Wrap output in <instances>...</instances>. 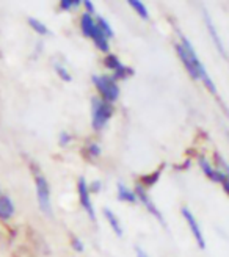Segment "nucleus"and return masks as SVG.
<instances>
[{
	"label": "nucleus",
	"instance_id": "obj_1",
	"mask_svg": "<svg viewBox=\"0 0 229 257\" xmlns=\"http://www.w3.org/2000/svg\"><path fill=\"white\" fill-rule=\"evenodd\" d=\"M179 36H181V40H182V44H181V46L185 49V52L188 54L190 60L193 61L195 68H196V72H198V75H199V79H201L202 82H204V85L209 88V91H210L212 94H217V88H215V85H213V82H212V79H210V75L207 74L206 68L202 66V63L199 61V58H198V55H196V52H195L193 46L190 44V41L187 40L185 36H182L181 33H179Z\"/></svg>",
	"mask_w": 229,
	"mask_h": 257
},
{
	"label": "nucleus",
	"instance_id": "obj_2",
	"mask_svg": "<svg viewBox=\"0 0 229 257\" xmlns=\"http://www.w3.org/2000/svg\"><path fill=\"white\" fill-rule=\"evenodd\" d=\"M93 127L96 131H102L113 114V105L104 99H93Z\"/></svg>",
	"mask_w": 229,
	"mask_h": 257
},
{
	"label": "nucleus",
	"instance_id": "obj_3",
	"mask_svg": "<svg viewBox=\"0 0 229 257\" xmlns=\"http://www.w3.org/2000/svg\"><path fill=\"white\" fill-rule=\"evenodd\" d=\"M93 82L97 88V91L100 93V96L104 97V100L107 102H114L120 97V88L117 85V82L113 80V77L108 75H94Z\"/></svg>",
	"mask_w": 229,
	"mask_h": 257
},
{
	"label": "nucleus",
	"instance_id": "obj_4",
	"mask_svg": "<svg viewBox=\"0 0 229 257\" xmlns=\"http://www.w3.org/2000/svg\"><path fill=\"white\" fill-rule=\"evenodd\" d=\"M36 182V198H38V205H40L41 212L50 215L52 209H50V188L46 181V177L43 176H36L35 179Z\"/></svg>",
	"mask_w": 229,
	"mask_h": 257
},
{
	"label": "nucleus",
	"instance_id": "obj_5",
	"mask_svg": "<svg viewBox=\"0 0 229 257\" xmlns=\"http://www.w3.org/2000/svg\"><path fill=\"white\" fill-rule=\"evenodd\" d=\"M77 191H79V201L82 204V207L86 210L88 216L91 218L94 221L96 220V213H94V209L91 205V199H90V190H88V184L83 177L79 179V184H77Z\"/></svg>",
	"mask_w": 229,
	"mask_h": 257
},
{
	"label": "nucleus",
	"instance_id": "obj_6",
	"mask_svg": "<svg viewBox=\"0 0 229 257\" xmlns=\"http://www.w3.org/2000/svg\"><path fill=\"white\" fill-rule=\"evenodd\" d=\"M182 215H184V218H185V221H187L190 230H192L193 237L196 238L198 246H199L201 249H204V248H206V241H204V237H202V232H201V229H199V224H198V221H196V218L193 216V213L190 212L187 207L182 209Z\"/></svg>",
	"mask_w": 229,
	"mask_h": 257
},
{
	"label": "nucleus",
	"instance_id": "obj_7",
	"mask_svg": "<svg viewBox=\"0 0 229 257\" xmlns=\"http://www.w3.org/2000/svg\"><path fill=\"white\" fill-rule=\"evenodd\" d=\"M134 193H137V195L135 196H138V199L140 201H142V204L145 205V207L152 213V215H154L156 218H157V220L162 223V224H165V221H163V216H162V213H160V210L156 207V205L154 204H152V201L149 199V196L146 195V191L142 188V185H137V188H135V191Z\"/></svg>",
	"mask_w": 229,
	"mask_h": 257
},
{
	"label": "nucleus",
	"instance_id": "obj_8",
	"mask_svg": "<svg viewBox=\"0 0 229 257\" xmlns=\"http://www.w3.org/2000/svg\"><path fill=\"white\" fill-rule=\"evenodd\" d=\"M176 52H177V55H179V58L182 60L184 66H185V69H187V72H188L190 75H192V79L198 80V79H199V75H198V72H196V68H195L193 61L190 60L188 54L185 52V49H184L181 44H176Z\"/></svg>",
	"mask_w": 229,
	"mask_h": 257
},
{
	"label": "nucleus",
	"instance_id": "obj_9",
	"mask_svg": "<svg viewBox=\"0 0 229 257\" xmlns=\"http://www.w3.org/2000/svg\"><path fill=\"white\" fill-rule=\"evenodd\" d=\"M15 213V204H13L11 198L2 196L0 198V218L2 220H10Z\"/></svg>",
	"mask_w": 229,
	"mask_h": 257
},
{
	"label": "nucleus",
	"instance_id": "obj_10",
	"mask_svg": "<svg viewBox=\"0 0 229 257\" xmlns=\"http://www.w3.org/2000/svg\"><path fill=\"white\" fill-rule=\"evenodd\" d=\"M90 36L94 40V44L97 46L99 50H102V52H108V41H107V38H105V35L102 32H100L96 27V25H94V29H93Z\"/></svg>",
	"mask_w": 229,
	"mask_h": 257
},
{
	"label": "nucleus",
	"instance_id": "obj_11",
	"mask_svg": "<svg viewBox=\"0 0 229 257\" xmlns=\"http://www.w3.org/2000/svg\"><path fill=\"white\" fill-rule=\"evenodd\" d=\"M206 24H207V30H209V33H210V36H212V40H213V44L217 46V49L220 50V54L223 55V57H226V50H224V46H223V43L220 41V36L217 35V32H215V27H213V24H212V21H210V18L206 15Z\"/></svg>",
	"mask_w": 229,
	"mask_h": 257
},
{
	"label": "nucleus",
	"instance_id": "obj_12",
	"mask_svg": "<svg viewBox=\"0 0 229 257\" xmlns=\"http://www.w3.org/2000/svg\"><path fill=\"white\" fill-rule=\"evenodd\" d=\"M104 215H105V218H107V221L110 223V226H111V229H113V232L117 234L118 237H121V235H123V229H121V224H120V221H118L117 215H114L110 209H104Z\"/></svg>",
	"mask_w": 229,
	"mask_h": 257
},
{
	"label": "nucleus",
	"instance_id": "obj_13",
	"mask_svg": "<svg viewBox=\"0 0 229 257\" xmlns=\"http://www.w3.org/2000/svg\"><path fill=\"white\" fill-rule=\"evenodd\" d=\"M118 198L121 201H127V202H135L137 201V196H135V193L132 190L127 188L124 184H120L118 185Z\"/></svg>",
	"mask_w": 229,
	"mask_h": 257
},
{
	"label": "nucleus",
	"instance_id": "obj_14",
	"mask_svg": "<svg viewBox=\"0 0 229 257\" xmlns=\"http://www.w3.org/2000/svg\"><path fill=\"white\" fill-rule=\"evenodd\" d=\"M80 25H82V32H83V35H85V36H90L96 24H94L91 15H88V13H85V15L82 16Z\"/></svg>",
	"mask_w": 229,
	"mask_h": 257
},
{
	"label": "nucleus",
	"instance_id": "obj_15",
	"mask_svg": "<svg viewBox=\"0 0 229 257\" xmlns=\"http://www.w3.org/2000/svg\"><path fill=\"white\" fill-rule=\"evenodd\" d=\"M104 64L108 68V69H111V71H120L124 64H121V61L118 60V57L117 55H113V54H110V55H107L105 57V60H104Z\"/></svg>",
	"mask_w": 229,
	"mask_h": 257
},
{
	"label": "nucleus",
	"instance_id": "obj_16",
	"mask_svg": "<svg viewBox=\"0 0 229 257\" xmlns=\"http://www.w3.org/2000/svg\"><path fill=\"white\" fill-rule=\"evenodd\" d=\"M29 24H30V27L36 32V33H40V35H49V29L46 27V25L41 22V21H38L35 18H29L27 19Z\"/></svg>",
	"mask_w": 229,
	"mask_h": 257
},
{
	"label": "nucleus",
	"instance_id": "obj_17",
	"mask_svg": "<svg viewBox=\"0 0 229 257\" xmlns=\"http://www.w3.org/2000/svg\"><path fill=\"white\" fill-rule=\"evenodd\" d=\"M96 27L105 35V38H113V35H114V33H113V30H111V27H110V24H108L104 18H97Z\"/></svg>",
	"mask_w": 229,
	"mask_h": 257
},
{
	"label": "nucleus",
	"instance_id": "obj_18",
	"mask_svg": "<svg viewBox=\"0 0 229 257\" xmlns=\"http://www.w3.org/2000/svg\"><path fill=\"white\" fill-rule=\"evenodd\" d=\"M129 5L137 11V15H138V16H142L143 19H148V18H149V13H148L146 7H145L142 2H138V0H129Z\"/></svg>",
	"mask_w": 229,
	"mask_h": 257
},
{
	"label": "nucleus",
	"instance_id": "obj_19",
	"mask_svg": "<svg viewBox=\"0 0 229 257\" xmlns=\"http://www.w3.org/2000/svg\"><path fill=\"white\" fill-rule=\"evenodd\" d=\"M162 170H163V165L159 166V170H157L156 173H152V174H149V176H143V177H142V182H143L145 185H148V187L154 185V184L159 181V177H160V174H162Z\"/></svg>",
	"mask_w": 229,
	"mask_h": 257
},
{
	"label": "nucleus",
	"instance_id": "obj_20",
	"mask_svg": "<svg viewBox=\"0 0 229 257\" xmlns=\"http://www.w3.org/2000/svg\"><path fill=\"white\" fill-rule=\"evenodd\" d=\"M55 71H57V74H58L65 82H71V80H72L71 74H69L65 68H63V66H60V64H55Z\"/></svg>",
	"mask_w": 229,
	"mask_h": 257
},
{
	"label": "nucleus",
	"instance_id": "obj_21",
	"mask_svg": "<svg viewBox=\"0 0 229 257\" xmlns=\"http://www.w3.org/2000/svg\"><path fill=\"white\" fill-rule=\"evenodd\" d=\"M82 2L80 0H61L60 2V7L63 10H71V8H75V7H79Z\"/></svg>",
	"mask_w": 229,
	"mask_h": 257
},
{
	"label": "nucleus",
	"instance_id": "obj_22",
	"mask_svg": "<svg viewBox=\"0 0 229 257\" xmlns=\"http://www.w3.org/2000/svg\"><path fill=\"white\" fill-rule=\"evenodd\" d=\"M88 152H90V156H93V157H99L100 156V148H99V145L91 143L90 146H88Z\"/></svg>",
	"mask_w": 229,
	"mask_h": 257
},
{
	"label": "nucleus",
	"instance_id": "obj_23",
	"mask_svg": "<svg viewBox=\"0 0 229 257\" xmlns=\"http://www.w3.org/2000/svg\"><path fill=\"white\" fill-rule=\"evenodd\" d=\"M71 243H72V248H74L75 251H77V252H82V251L85 249V248H83V243H82L77 237H72V241H71Z\"/></svg>",
	"mask_w": 229,
	"mask_h": 257
},
{
	"label": "nucleus",
	"instance_id": "obj_24",
	"mask_svg": "<svg viewBox=\"0 0 229 257\" xmlns=\"http://www.w3.org/2000/svg\"><path fill=\"white\" fill-rule=\"evenodd\" d=\"M69 141H71V135L69 134H66V132H61L60 134V145L61 146H66Z\"/></svg>",
	"mask_w": 229,
	"mask_h": 257
},
{
	"label": "nucleus",
	"instance_id": "obj_25",
	"mask_svg": "<svg viewBox=\"0 0 229 257\" xmlns=\"http://www.w3.org/2000/svg\"><path fill=\"white\" fill-rule=\"evenodd\" d=\"M88 190H91L93 193H99L100 191V182L99 181H94L90 187H88Z\"/></svg>",
	"mask_w": 229,
	"mask_h": 257
},
{
	"label": "nucleus",
	"instance_id": "obj_26",
	"mask_svg": "<svg viewBox=\"0 0 229 257\" xmlns=\"http://www.w3.org/2000/svg\"><path fill=\"white\" fill-rule=\"evenodd\" d=\"M83 5H85V8H86V11H88V15H90V13H94V5L90 2V0H85V2H82Z\"/></svg>",
	"mask_w": 229,
	"mask_h": 257
},
{
	"label": "nucleus",
	"instance_id": "obj_27",
	"mask_svg": "<svg viewBox=\"0 0 229 257\" xmlns=\"http://www.w3.org/2000/svg\"><path fill=\"white\" fill-rule=\"evenodd\" d=\"M135 254H137V257H149V255L145 252V249H142L140 246H135Z\"/></svg>",
	"mask_w": 229,
	"mask_h": 257
}]
</instances>
